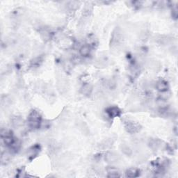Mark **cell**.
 Wrapping results in <instances>:
<instances>
[{
  "mask_svg": "<svg viewBox=\"0 0 178 178\" xmlns=\"http://www.w3.org/2000/svg\"><path fill=\"white\" fill-rule=\"evenodd\" d=\"M123 43V35L121 30L116 29L113 32L112 37L111 39V47L113 50H118Z\"/></svg>",
  "mask_w": 178,
  "mask_h": 178,
  "instance_id": "obj_1",
  "label": "cell"
},
{
  "mask_svg": "<svg viewBox=\"0 0 178 178\" xmlns=\"http://www.w3.org/2000/svg\"><path fill=\"white\" fill-rule=\"evenodd\" d=\"M28 123H29L30 128L33 129L39 128L42 123L41 116H40V113L35 110L32 111L29 114V118H28Z\"/></svg>",
  "mask_w": 178,
  "mask_h": 178,
  "instance_id": "obj_2",
  "label": "cell"
},
{
  "mask_svg": "<svg viewBox=\"0 0 178 178\" xmlns=\"http://www.w3.org/2000/svg\"><path fill=\"white\" fill-rule=\"evenodd\" d=\"M124 127L129 134H135L141 130V125L136 122L131 120L124 121Z\"/></svg>",
  "mask_w": 178,
  "mask_h": 178,
  "instance_id": "obj_3",
  "label": "cell"
},
{
  "mask_svg": "<svg viewBox=\"0 0 178 178\" xmlns=\"http://www.w3.org/2000/svg\"><path fill=\"white\" fill-rule=\"evenodd\" d=\"M106 113L109 118H116L121 115V111L117 106H110L106 109Z\"/></svg>",
  "mask_w": 178,
  "mask_h": 178,
  "instance_id": "obj_4",
  "label": "cell"
},
{
  "mask_svg": "<svg viewBox=\"0 0 178 178\" xmlns=\"http://www.w3.org/2000/svg\"><path fill=\"white\" fill-rule=\"evenodd\" d=\"M105 161L109 163V164H115L117 163L119 160V156L115 152H108L105 156Z\"/></svg>",
  "mask_w": 178,
  "mask_h": 178,
  "instance_id": "obj_5",
  "label": "cell"
},
{
  "mask_svg": "<svg viewBox=\"0 0 178 178\" xmlns=\"http://www.w3.org/2000/svg\"><path fill=\"white\" fill-rule=\"evenodd\" d=\"M155 87L159 92L164 93L166 92L168 89H169V84H168V83L165 80H159L155 83Z\"/></svg>",
  "mask_w": 178,
  "mask_h": 178,
  "instance_id": "obj_6",
  "label": "cell"
},
{
  "mask_svg": "<svg viewBox=\"0 0 178 178\" xmlns=\"http://www.w3.org/2000/svg\"><path fill=\"white\" fill-rule=\"evenodd\" d=\"M93 86L91 83H84L81 88V93L85 96H89L92 93Z\"/></svg>",
  "mask_w": 178,
  "mask_h": 178,
  "instance_id": "obj_7",
  "label": "cell"
},
{
  "mask_svg": "<svg viewBox=\"0 0 178 178\" xmlns=\"http://www.w3.org/2000/svg\"><path fill=\"white\" fill-rule=\"evenodd\" d=\"M107 177H121V172L118 169L114 167H109L106 169Z\"/></svg>",
  "mask_w": 178,
  "mask_h": 178,
  "instance_id": "obj_8",
  "label": "cell"
},
{
  "mask_svg": "<svg viewBox=\"0 0 178 178\" xmlns=\"http://www.w3.org/2000/svg\"><path fill=\"white\" fill-rule=\"evenodd\" d=\"M162 141H160L159 139H150L149 141V146L153 150H156L161 147Z\"/></svg>",
  "mask_w": 178,
  "mask_h": 178,
  "instance_id": "obj_9",
  "label": "cell"
},
{
  "mask_svg": "<svg viewBox=\"0 0 178 178\" xmlns=\"http://www.w3.org/2000/svg\"><path fill=\"white\" fill-rule=\"evenodd\" d=\"M57 86H58V89L59 90L61 93H64L67 91L68 82H67V81L64 80V79L61 78L60 80H58L57 83Z\"/></svg>",
  "mask_w": 178,
  "mask_h": 178,
  "instance_id": "obj_10",
  "label": "cell"
},
{
  "mask_svg": "<svg viewBox=\"0 0 178 178\" xmlns=\"http://www.w3.org/2000/svg\"><path fill=\"white\" fill-rule=\"evenodd\" d=\"M113 142H114V140L111 138L106 139L105 140H104V141L100 143V148L104 149V150L108 149L111 146H112Z\"/></svg>",
  "mask_w": 178,
  "mask_h": 178,
  "instance_id": "obj_11",
  "label": "cell"
},
{
  "mask_svg": "<svg viewBox=\"0 0 178 178\" xmlns=\"http://www.w3.org/2000/svg\"><path fill=\"white\" fill-rule=\"evenodd\" d=\"M126 176L128 177H136L139 175V170L135 168H130L126 171Z\"/></svg>",
  "mask_w": 178,
  "mask_h": 178,
  "instance_id": "obj_12",
  "label": "cell"
},
{
  "mask_svg": "<svg viewBox=\"0 0 178 178\" xmlns=\"http://www.w3.org/2000/svg\"><path fill=\"white\" fill-rule=\"evenodd\" d=\"M23 119L20 116H15L12 119V124L15 128H20L23 124Z\"/></svg>",
  "mask_w": 178,
  "mask_h": 178,
  "instance_id": "obj_13",
  "label": "cell"
},
{
  "mask_svg": "<svg viewBox=\"0 0 178 178\" xmlns=\"http://www.w3.org/2000/svg\"><path fill=\"white\" fill-rule=\"evenodd\" d=\"M80 53L83 57H88L91 53V47L88 45H85L81 46L80 49Z\"/></svg>",
  "mask_w": 178,
  "mask_h": 178,
  "instance_id": "obj_14",
  "label": "cell"
},
{
  "mask_svg": "<svg viewBox=\"0 0 178 178\" xmlns=\"http://www.w3.org/2000/svg\"><path fill=\"white\" fill-rule=\"evenodd\" d=\"M121 148L122 152H123L124 154L127 155V156H130V155H132V149L130 148V147L128 146V145L123 144L121 146Z\"/></svg>",
  "mask_w": 178,
  "mask_h": 178,
  "instance_id": "obj_15",
  "label": "cell"
},
{
  "mask_svg": "<svg viewBox=\"0 0 178 178\" xmlns=\"http://www.w3.org/2000/svg\"><path fill=\"white\" fill-rule=\"evenodd\" d=\"M39 150H40V147L37 146L32 147L29 150V151H28L29 154V157H32V158H34V157H35L38 154V152H39Z\"/></svg>",
  "mask_w": 178,
  "mask_h": 178,
  "instance_id": "obj_16",
  "label": "cell"
},
{
  "mask_svg": "<svg viewBox=\"0 0 178 178\" xmlns=\"http://www.w3.org/2000/svg\"><path fill=\"white\" fill-rule=\"evenodd\" d=\"M10 161V155L6 152H2L1 157V161L2 165H6Z\"/></svg>",
  "mask_w": 178,
  "mask_h": 178,
  "instance_id": "obj_17",
  "label": "cell"
},
{
  "mask_svg": "<svg viewBox=\"0 0 178 178\" xmlns=\"http://www.w3.org/2000/svg\"><path fill=\"white\" fill-rule=\"evenodd\" d=\"M2 105L4 106H8L11 104V99L9 96H2Z\"/></svg>",
  "mask_w": 178,
  "mask_h": 178,
  "instance_id": "obj_18",
  "label": "cell"
}]
</instances>
